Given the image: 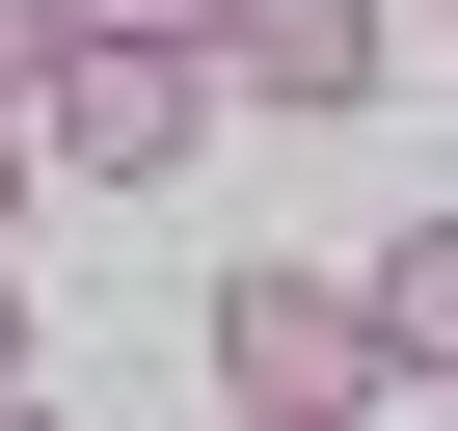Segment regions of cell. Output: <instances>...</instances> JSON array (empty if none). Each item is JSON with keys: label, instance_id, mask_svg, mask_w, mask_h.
Segmentation results:
<instances>
[{"label": "cell", "instance_id": "cell-6", "mask_svg": "<svg viewBox=\"0 0 458 431\" xmlns=\"http://www.w3.org/2000/svg\"><path fill=\"white\" fill-rule=\"evenodd\" d=\"M28 81H55V0H0V108H28Z\"/></svg>", "mask_w": 458, "mask_h": 431}, {"label": "cell", "instance_id": "cell-2", "mask_svg": "<svg viewBox=\"0 0 458 431\" xmlns=\"http://www.w3.org/2000/svg\"><path fill=\"white\" fill-rule=\"evenodd\" d=\"M189 135H216V55H55L28 81V162L55 189H162Z\"/></svg>", "mask_w": 458, "mask_h": 431}, {"label": "cell", "instance_id": "cell-9", "mask_svg": "<svg viewBox=\"0 0 458 431\" xmlns=\"http://www.w3.org/2000/svg\"><path fill=\"white\" fill-rule=\"evenodd\" d=\"M0 431H81V404H55V377H28V404H0Z\"/></svg>", "mask_w": 458, "mask_h": 431}, {"label": "cell", "instance_id": "cell-4", "mask_svg": "<svg viewBox=\"0 0 458 431\" xmlns=\"http://www.w3.org/2000/svg\"><path fill=\"white\" fill-rule=\"evenodd\" d=\"M377 351H404V404H458V216L377 243Z\"/></svg>", "mask_w": 458, "mask_h": 431}, {"label": "cell", "instance_id": "cell-3", "mask_svg": "<svg viewBox=\"0 0 458 431\" xmlns=\"http://www.w3.org/2000/svg\"><path fill=\"white\" fill-rule=\"evenodd\" d=\"M377 55H404V0H216V81L243 108H377Z\"/></svg>", "mask_w": 458, "mask_h": 431}, {"label": "cell", "instance_id": "cell-1", "mask_svg": "<svg viewBox=\"0 0 458 431\" xmlns=\"http://www.w3.org/2000/svg\"><path fill=\"white\" fill-rule=\"evenodd\" d=\"M189 377H216V431H377V404H404L377 270H270V243L189 297Z\"/></svg>", "mask_w": 458, "mask_h": 431}, {"label": "cell", "instance_id": "cell-7", "mask_svg": "<svg viewBox=\"0 0 458 431\" xmlns=\"http://www.w3.org/2000/svg\"><path fill=\"white\" fill-rule=\"evenodd\" d=\"M0 270H28V108H0Z\"/></svg>", "mask_w": 458, "mask_h": 431}, {"label": "cell", "instance_id": "cell-8", "mask_svg": "<svg viewBox=\"0 0 458 431\" xmlns=\"http://www.w3.org/2000/svg\"><path fill=\"white\" fill-rule=\"evenodd\" d=\"M0 404H28V270H0Z\"/></svg>", "mask_w": 458, "mask_h": 431}, {"label": "cell", "instance_id": "cell-5", "mask_svg": "<svg viewBox=\"0 0 458 431\" xmlns=\"http://www.w3.org/2000/svg\"><path fill=\"white\" fill-rule=\"evenodd\" d=\"M55 55H216V0H55Z\"/></svg>", "mask_w": 458, "mask_h": 431}]
</instances>
